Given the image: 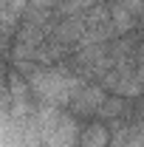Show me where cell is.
Here are the masks:
<instances>
[{
    "label": "cell",
    "instance_id": "obj_2",
    "mask_svg": "<svg viewBox=\"0 0 144 147\" xmlns=\"http://www.w3.org/2000/svg\"><path fill=\"white\" fill-rule=\"evenodd\" d=\"M65 136H73V127H71V125H68V122L62 125V133H59V127H57L54 133H51V139H65ZM62 144H65V147H71V144H68V142H62ZM51 147H57V142H51Z\"/></svg>",
    "mask_w": 144,
    "mask_h": 147
},
{
    "label": "cell",
    "instance_id": "obj_1",
    "mask_svg": "<svg viewBox=\"0 0 144 147\" xmlns=\"http://www.w3.org/2000/svg\"><path fill=\"white\" fill-rule=\"evenodd\" d=\"M105 144H108V130L102 125H90L79 136V147H105Z\"/></svg>",
    "mask_w": 144,
    "mask_h": 147
}]
</instances>
